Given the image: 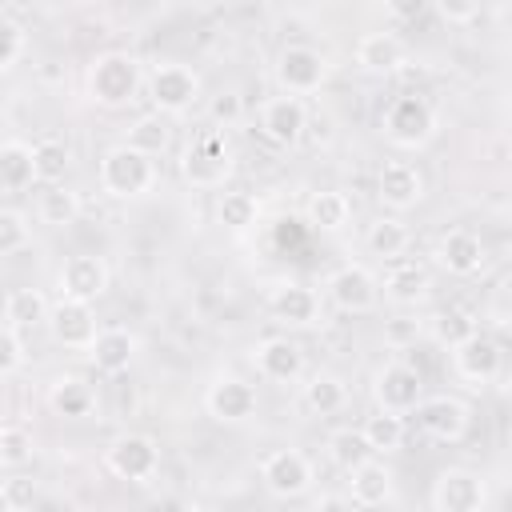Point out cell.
I'll use <instances>...</instances> for the list:
<instances>
[{
  "mask_svg": "<svg viewBox=\"0 0 512 512\" xmlns=\"http://www.w3.org/2000/svg\"><path fill=\"white\" fill-rule=\"evenodd\" d=\"M180 176L192 188H224V180L232 176V144L224 128H200L188 140L180 156Z\"/></svg>",
  "mask_w": 512,
  "mask_h": 512,
  "instance_id": "6da1fadb",
  "label": "cell"
},
{
  "mask_svg": "<svg viewBox=\"0 0 512 512\" xmlns=\"http://www.w3.org/2000/svg\"><path fill=\"white\" fill-rule=\"evenodd\" d=\"M156 180V168H152V156L132 148V144H116L104 152L100 160V188L116 200H136L152 188Z\"/></svg>",
  "mask_w": 512,
  "mask_h": 512,
  "instance_id": "7a4b0ae2",
  "label": "cell"
},
{
  "mask_svg": "<svg viewBox=\"0 0 512 512\" xmlns=\"http://www.w3.org/2000/svg\"><path fill=\"white\" fill-rule=\"evenodd\" d=\"M140 88V64L124 52H104L92 60L88 68V96L104 108H120L128 100H136Z\"/></svg>",
  "mask_w": 512,
  "mask_h": 512,
  "instance_id": "3957f363",
  "label": "cell"
},
{
  "mask_svg": "<svg viewBox=\"0 0 512 512\" xmlns=\"http://www.w3.org/2000/svg\"><path fill=\"white\" fill-rule=\"evenodd\" d=\"M436 132V108L420 92H404L384 108V136L396 148H420Z\"/></svg>",
  "mask_w": 512,
  "mask_h": 512,
  "instance_id": "277c9868",
  "label": "cell"
},
{
  "mask_svg": "<svg viewBox=\"0 0 512 512\" xmlns=\"http://www.w3.org/2000/svg\"><path fill=\"white\" fill-rule=\"evenodd\" d=\"M196 92H200V76L188 64L168 60V64H156L148 76V96H152L156 112H164V116H180L184 108H192Z\"/></svg>",
  "mask_w": 512,
  "mask_h": 512,
  "instance_id": "5b68a950",
  "label": "cell"
},
{
  "mask_svg": "<svg viewBox=\"0 0 512 512\" xmlns=\"http://www.w3.org/2000/svg\"><path fill=\"white\" fill-rule=\"evenodd\" d=\"M260 480H264V488H268L272 496L292 500V496H304V492L312 488V464H308V456L296 452V448H276V452L264 456Z\"/></svg>",
  "mask_w": 512,
  "mask_h": 512,
  "instance_id": "8992f818",
  "label": "cell"
},
{
  "mask_svg": "<svg viewBox=\"0 0 512 512\" xmlns=\"http://www.w3.org/2000/svg\"><path fill=\"white\" fill-rule=\"evenodd\" d=\"M488 504V488L468 468H444L432 484V508L436 512H480Z\"/></svg>",
  "mask_w": 512,
  "mask_h": 512,
  "instance_id": "52a82bcc",
  "label": "cell"
},
{
  "mask_svg": "<svg viewBox=\"0 0 512 512\" xmlns=\"http://www.w3.org/2000/svg\"><path fill=\"white\" fill-rule=\"evenodd\" d=\"M108 468H112L120 480L144 484V480H152L156 468H160V448H156L152 436L128 432V436H120V440L108 448Z\"/></svg>",
  "mask_w": 512,
  "mask_h": 512,
  "instance_id": "ba28073f",
  "label": "cell"
},
{
  "mask_svg": "<svg viewBox=\"0 0 512 512\" xmlns=\"http://www.w3.org/2000/svg\"><path fill=\"white\" fill-rule=\"evenodd\" d=\"M412 412H416V428L432 440L456 444L468 432V404H460L456 396H428Z\"/></svg>",
  "mask_w": 512,
  "mask_h": 512,
  "instance_id": "9c48e42d",
  "label": "cell"
},
{
  "mask_svg": "<svg viewBox=\"0 0 512 512\" xmlns=\"http://www.w3.org/2000/svg\"><path fill=\"white\" fill-rule=\"evenodd\" d=\"M324 72H328L324 56L316 48H308V44H288L276 56V80H280L284 92H296V96L300 92H316L324 84Z\"/></svg>",
  "mask_w": 512,
  "mask_h": 512,
  "instance_id": "30bf717a",
  "label": "cell"
},
{
  "mask_svg": "<svg viewBox=\"0 0 512 512\" xmlns=\"http://www.w3.org/2000/svg\"><path fill=\"white\" fill-rule=\"evenodd\" d=\"M48 328H52V340L64 344V348H92L96 340V316H92V304L88 300H72V296H60V304H52L48 312Z\"/></svg>",
  "mask_w": 512,
  "mask_h": 512,
  "instance_id": "8fae6325",
  "label": "cell"
},
{
  "mask_svg": "<svg viewBox=\"0 0 512 512\" xmlns=\"http://www.w3.org/2000/svg\"><path fill=\"white\" fill-rule=\"evenodd\" d=\"M420 388H424V380H420V372L412 368V364H404V360H388L380 372H376V404L380 408H388V412H412L424 396H420Z\"/></svg>",
  "mask_w": 512,
  "mask_h": 512,
  "instance_id": "7c38bea8",
  "label": "cell"
},
{
  "mask_svg": "<svg viewBox=\"0 0 512 512\" xmlns=\"http://www.w3.org/2000/svg\"><path fill=\"white\" fill-rule=\"evenodd\" d=\"M56 284H60V296H72V300H100L104 288H108V268L100 256L92 252H76L60 264L56 272Z\"/></svg>",
  "mask_w": 512,
  "mask_h": 512,
  "instance_id": "4fadbf2b",
  "label": "cell"
},
{
  "mask_svg": "<svg viewBox=\"0 0 512 512\" xmlns=\"http://www.w3.org/2000/svg\"><path fill=\"white\" fill-rule=\"evenodd\" d=\"M376 196H380V204H388L392 212L416 208V204L424 200V176H420V168L408 164V160H388V164L380 168V176H376Z\"/></svg>",
  "mask_w": 512,
  "mask_h": 512,
  "instance_id": "5bb4252c",
  "label": "cell"
},
{
  "mask_svg": "<svg viewBox=\"0 0 512 512\" xmlns=\"http://www.w3.org/2000/svg\"><path fill=\"white\" fill-rule=\"evenodd\" d=\"M204 408L212 420L220 424H240L256 412V388L240 376H220L208 392H204Z\"/></svg>",
  "mask_w": 512,
  "mask_h": 512,
  "instance_id": "9a60e30c",
  "label": "cell"
},
{
  "mask_svg": "<svg viewBox=\"0 0 512 512\" xmlns=\"http://www.w3.org/2000/svg\"><path fill=\"white\" fill-rule=\"evenodd\" d=\"M304 124H308V112H304V104H300L296 92L272 96V100H264V108H260V132H264L272 144H280V148L296 144L300 132H304Z\"/></svg>",
  "mask_w": 512,
  "mask_h": 512,
  "instance_id": "2e32d148",
  "label": "cell"
},
{
  "mask_svg": "<svg viewBox=\"0 0 512 512\" xmlns=\"http://www.w3.org/2000/svg\"><path fill=\"white\" fill-rule=\"evenodd\" d=\"M328 296L344 312H372L376 308V276L364 264H344L328 276Z\"/></svg>",
  "mask_w": 512,
  "mask_h": 512,
  "instance_id": "e0dca14e",
  "label": "cell"
},
{
  "mask_svg": "<svg viewBox=\"0 0 512 512\" xmlns=\"http://www.w3.org/2000/svg\"><path fill=\"white\" fill-rule=\"evenodd\" d=\"M452 364H456V372H460L464 380L488 384V380H496V372H500V344H496L492 336L472 332L464 344L452 348Z\"/></svg>",
  "mask_w": 512,
  "mask_h": 512,
  "instance_id": "ac0fdd59",
  "label": "cell"
},
{
  "mask_svg": "<svg viewBox=\"0 0 512 512\" xmlns=\"http://www.w3.org/2000/svg\"><path fill=\"white\" fill-rule=\"evenodd\" d=\"M436 260L452 276H476L484 268V240L476 232H468V228H452V232L440 236Z\"/></svg>",
  "mask_w": 512,
  "mask_h": 512,
  "instance_id": "d6986e66",
  "label": "cell"
},
{
  "mask_svg": "<svg viewBox=\"0 0 512 512\" xmlns=\"http://www.w3.org/2000/svg\"><path fill=\"white\" fill-rule=\"evenodd\" d=\"M256 368H260L264 380H280V384H288V380H296V376L304 372V352H300L296 340H288V336H272V340H264V344L256 348Z\"/></svg>",
  "mask_w": 512,
  "mask_h": 512,
  "instance_id": "ffe728a7",
  "label": "cell"
},
{
  "mask_svg": "<svg viewBox=\"0 0 512 512\" xmlns=\"http://www.w3.org/2000/svg\"><path fill=\"white\" fill-rule=\"evenodd\" d=\"M132 356H136V336L128 328H100L96 340H92V348H88V360L100 372H108V376L128 372Z\"/></svg>",
  "mask_w": 512,
  "mask_h": 512,
  "instance_id": "44dd1931",
  "label": "cell"
},
{
  "mask_svg": "<svg viewBox=\"0 0 512 512\" xmlns=\"http://www.w3.org/2000/svg\"><path fill=\"white\" fill-rule=\"evenodd\" d=\"M268 308H272V316L284 320V324H312L316 312H320V300H316V292L304 288V284H276L272 296H268Z\"/></svg>",
  "mask_w": 512,
  "mask_h": 512,
  "instance_id": "7402d4cb",
  "label": "cell"
},
{
  "mask_svg": "<svg viewBox=\"0 0 512 512\" xmlns=\"http://www.w3.org/2000/svg\"><path fill=\"white\" fill-rule=\"evenodd\" d=\"M348 476H352V480H348V496H352V504H360V508H376V504H384V500L392 496V472H388L384 464H376V460H364V464L352 468Z\"/></svg>",
  "mask_w": 512,
  "mask_h": 512,
  "instance_id": "603a6c76",
  "label": "cell"
},
{
  "mask_svg": "<svg viewBox=\"0 0 512 512\" xmlns=\"http://www.w3.org/2000/svg\"><path fill=\"white\" fill-rule=\"evenodd\" d=\"M356 64L368 72H396L404 64V44L392 32H368L356 44Z\"/></svg>",
  "mask_w": 512,
  "mask_h": 512,
  "instance_id": "cb8c5ba5",
  "label": "cell"
},
{
  "mask_svg": "<svg viewBox=\"0 0 512 512\" xmlns=\"http://www.w3.org/2000/svg\"><path fill=\"white\" fill-rule=\"evenodd\" d=\"M32 180H36V156H32V148L24 140H8L0 148V184H4V192L16 196Z\"/></svg>",
  "mask_w": 512,
  "mask_h": 512,
  "instance_id": "d4e9b609",
  "label": "cell"
},
{
  "mask_svg": "<svg viewBox=\"0 0 512 512\" xmlns=\"http://www.w3.org/2000/svg\"><path fill=\"white\" fill-rule=\"evenodd\" d=\"M428 288H432V280H428V268H420V264H396L384 276V296L396 304H416L428 296Z\"/></svg>",
  "mask_w": 512,
  "mask_h": 512,
  "instance_id": "484cf974",
  "label": "cell"
},
{
  "mask_svg": "<svg viewBox=\"0 0 512 512\" xmlns=\"http://www.w3.org/2000/svg\"><path fill=\"white\" fill-rule=\"evenodd\" d=\"M48 404L56 408V416L80 420V416H88V412H92L96 396H92V388H88L84 380H76V376H60V380L52 384V392H48Z\"/></svg>",
  "mask_w": 512,
  "mask_h": 512,
  "instance_id": "4316f807",
  "label": "cell"
},
{
  "mask_svg": "<svg viewBox=\"0 0 512 512\" xmlns=\"http://www.w3.org/2000/svg\"><path fill=\"white\" fill-rule=\"evenodd\" d=\"M328 456H332V464H336V468L352 472V468H360L364 460H372L376 452H372V444H368L364 428H360V432H356V428H340V432H332V436H328Z\"/></svg>",
  "mask_w": 512,
  "mask_h": 512,
  "instance_id": "83f0119b",
  "label": "cell"
},
{
  "mask_svg": "<svg viewBox=\"0 0 512 512\" xmlns=\"http://www.w3.org/2000/svg\"><path fill=\"white\" fill-rule=\"evenodd\" d=\"M348 216H352V204L344 192H312V200H308V224L312 228L336 232L348 224Z\"/></svg>",
  "mask_w": 512,
  "mask_h": 512,
  "instance_id": "f1b7e54d",
  "label": "cell"
},
{
  "mask_svg": "<svg viewBox=\"0 0 512 512\" xmlns=\"http://www.w3.org/2000/svg\"><path fill=\"white\" fill-rule=\"evenodd\" d=\"M472 332H480V328H476L472 312H468V308H460V304H448V308H440V312L432 316V340H436V344H444V348L464 344Z\"/></svg>",
  "mask_w": 512,
  "mask_h": 512,
  "instance_id": "f546056e",
  "label": "cell"
},
{
  "mask_svg": "<svg viewBox=\"0 0 512 512\" xmlns=\"http://www.w3.org/2000/svg\"><path fill=\"white\" fill-rule=\"evenodd\" d=\"M344 400H348V388H344V380L332 376V372H316V376L304 384V404H308L312 412H320V416L340 412Z\"/></svg>",
  "mask_w": 512,
  "mask_h": 512,
  "instance_id": "4dcf8cb0",
  "label": "cell"
},
{
  "mask_svg": "<svg viewBox=\"0 0 512 512\" xmlns=\"http://www.w3.org/2000/svg\"><path fill=\"white\" fill-rule=\"evenodd\" d=\"M364 436H368L372 452H396V448L404 444V436H408L404 412H388V408H380L376 416L364 420Z\"/></svg>",
  "mask_w": 512,
  "mask_h": 512,
  "instance_id": "1f68e13d",
  "label": "cell"
},
{
  "mask_svg": "<svg viewBox=\"0 0 512 512\" xmlns=\"http://www.w3.org/2000/svg\"><path fill=\"white\" fill-rule=\"evenodd\" d=\"M48 300L36 292V288H12L4 296V320L8 324H20V328H32L40 320H48Z\"/></svg>",
  "mask_w": 512,
  "mask_h": 512,
  "instance_id": "d6a6232c",
  "label": "cell"
},
{
  "mask_svg": "<svg viewBox=\"0 0 512 512\" xmlns=\"http://www.w3.org/2000/svg\"><path fill=\"white\" fill-rule=\"evenodd\" d=\"M80 216V196L68 188V184H48L40 192V220L52 224V228H64Z\"/></svg>",
  "mask_w": 512,
  "mask_h": 512,
  "instance_id": "836d02e7",
  "label": "cell"
},
{
  "mask_svg": "<svg viewBox=\"0 0 512 512\" xmlns=\"http://www.w3.org/2000/svg\"><path fill=\"white\" fill-rule=\"evenodd\" d=\"M128 144L148 152V156H160L168 144H172V128L164 120V112H152V116H140L132 128H128Z\"/></svg>",
  "mask_w": 512,
  "mask_h": 512,
  "instance_id": "e575fe53",
  "label": "cell"
},
{
  "mask_svg": "<svg viewBox=\"0 0 512 512\" xmlns=\"http://www.w3.org/2000/svg\"><path fill=\"white\" fill-rule=\"evenodd\" d=\"M32 156H36V180L40 184H60L64 180V172H68V164H72V156H68V148L60 144V140H36L32 144Z\"/></svg>",
  "mask_w": 512,
  "mask_h": 512,
  "instance_id": "d590c367",
  "label": "cell"
},
{
  "mask_svg": "<svg viewBox=\"0 0 512 512\" xmlns=\"http://www.w3.org/2000/svg\"><path fill=\"white\" fill-rule=\"evenodd\" d=\"M256 216H260V204H256V196L252 192H220V200H216V220L224 224V228H248V224H256Z\"/></svg>",
  "mask_w": 512,
  "mask_h": 512,
  "instance_id": "8d00e7d4",
  "label": "cell"
},
{
  "mask_svg": "<svg viewBox=\"0 0 512 512\" xmlns=\"http://www.w3.org/2000/svg\"><path fill=\"white\" fill-rule=\"evenodd\" d=\"M368 248H372L376 256L392 260V256H400V252L408 248V228H404L396 216H380V220L368 224Z\"/></svg>",
  "mask_w": 512,
  "mask_h": 512,
  "instance_id": "74e56055",
  "label": "cell"
},
{
  "mask_svg": "<svg viewBox=\"0 0 512 512\" xmlns=\"http://www.w3.org/2000/svg\"><path fill=\"white\" fill-rule=\"evenodd\" d=\"M32 456V436L20 428V424H4L0 428V464L4 468H16Z\"/></svg>",
  "mask_w": 512,
  "mask_h": 512,
  "instance_id": "f35d334b",
  "label": "cell"
},
{
  "mask_svg": "<svg viewBox=\"0 0 512 512\" xmlns=\"http://www.w3.org/2000/svg\"><path fill=\"white\" fill-rule=\"evenodd\" d=\"M24 336H20V324H8L0 328V376H16L20 364H24Z\"/></svg>",
  "mask_w": 512,
  "mask_h": 512,
  "instance_id": "ab89813d",
  "label": "cell"
},
{
  "mask_svg": "<svg viewBox=\"0 0 512 512\" xmlns=\"http://www.w3.org/2000/svg\"><path fill=\"white\" fill-rule=\"evenodd\" d=\"M0 40H4V44H0V68L8 72V68L20 64L24 44H28V40H24V28H20L16 16H4V20H0Z\"/></svg>",
  "mask_w": 512,
  "mask_h": 512,
  "instance_id": "60d3db41",
  "label": "cell"
},
{
  "mask_svg": "<svg viewBox=\"0 0 512 512\" xmlns=\"http://www.w3.org/2000/svg\"><path fill=\"white\" fill-rule=\"evenodd\" d=\"M28 244V224L16 208H4L0 212V256H16L20 248Z\"/></svg>",
  "mask_w": 512,
  "mask_h": 512,
  "instance_id": "b9f144b4",
  "label": "cell"
},
{
  "mask_svg": "<svg viewBox=\"0 0 512 512\" xmlns=\"http://www.w3.org/2000/svg\"><path fill=\"white\" fill-rule=\"evenodd\" d=\"M36 504V484L24 476H12L0 484V508L4 512H28Z\"/></svg>",
  "mask_w": 512,
  "mask_h": 512,
  "instance_id": "7bdbcfd3",
  "label": "cell"
},
{
  "mask_svg": "<svg viewBox=\"0 0 512 512\" xmlns=\"http://www.w3.org/2000/svg\"><path fill=\"white\" fill-rule=\"evenodd\" d=\"M436 4V12L448 20V24H468V20H476V12H480V0H432Z\"/></svg>",
  "mask_w": 512,
  "mask_h": 512,
  "instance_id": "ee69618b",
  "label": "cell"
},
{
  "mask_svg": "<svg viewBox=\"0 0 512 512\" xmlns=\"http://www.w3.org/2000/svg\"><path fill=\"white\" fill-rule=\"evenodd\" d=\"M384 8H388L396 20H420V16L432 8V0H384Z\"/></svg>",
  "mask_w": 512,
  "mask_h": 512,
  "instance_id": "f6af8a7d",
  "label": "cell"
},
{
  "mask_svg": "<svg viewBox=\"0 0 512 512\" xmlns=\"http://www.w3.org/2000/svg\"><path fill=\"white\" fill-rule=\"evenodd\" d=\"M236 116H240V96L236 92H224V96L212 100V120L216 124H232Z\"/></svg>",
  "mask_w": 512,
  "mask_h": 512,
  "instance_id": "bcb514c9",
  "label": "cell"
},
{
  "mask_svg": "<svg viewBox=\"0 0 512 512\" xmlns=\"http://www.w3.org/2000/svg\"><path fill=\"white\" fill-rule=\"evenodd\" d=\"M344 504H352V496L344 500V496H316V508H344Z\"/></svg>",
  "mask_w": 512,
  "mask_h": 512,
  "instance_id": "7dc6e473",
  "label": "cell"
},
{
  "mask_svg": "<svg viewBox=\"0 0 512 512\" xmlns=\"http://www.w3.org/2000/svg\"><path fill=\"white\" fill-rule=\"evenodd\" d=\"M412 332H416L412 324H392V328H388V340H404V336H412Z\"/></svg>",
  "mask_w": 512,
  "mask_h": 512,
  "instance_id": "c3c4849f",
  "label": "cell"
},
{
  "mask_svg": "<svg viewBox=\"0 0 512 512\" xmlns=\"http://www.w3.org/2000/svg\"><path fill=\"white\" fill-rule=\"evenodd\" d=\"M500 328L512 336V308H508V312H500Z\"/></svg>",
  "mask_w": 512,
  "mask_h": 512,
  "instance_id": "681fc988",
  "label": "cell"
},
{
  "mask_svg": "<svg viewBox=\"0 0 512 512\" xmlns=\"http://www.w3.org/2000/svg\"><path fill=\"white\" fill-rule=\"evenodd\" d=\"M480 4H484V0H480Z\"/></svg>",
  "mask_w": 512,
  "mask_h": 512,
  "instance_id": "f907efd6",
  "label": "cell"
}]
</instances>
